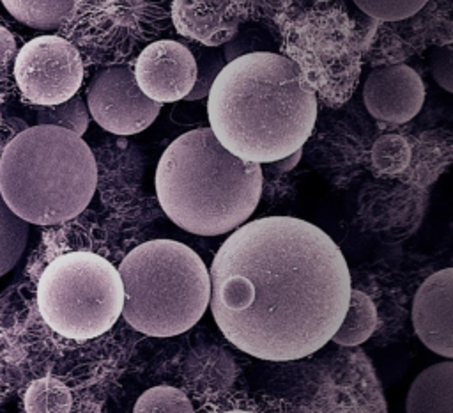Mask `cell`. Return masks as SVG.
<instances>
[{"mask_svg": "<svg viewBox=\"0 0 453 413\" xmlns=\"http://www.w3.org/2000/svg\"><path fill=\"white\" fill-rule=\"evenodd\" d=\"M133 413H193V404L182 390L159 385L136 399Z\"/></svg>", "mask_w": 453, "mask_h": 413, "instance_id": "23", "label": "cell"}, {"mask_svg": "<svg viewBox=\"0 0 453 413\" xmlns=\"http://www.w3.org/2000/svg\"><path fill=\"white\" fill-rule=\"evenodd\" d=\"M122 303L119 269L94 252L55 257L37 284V307L44 323L73 340L106 333L120 317Z\"/></svg>", "mask_w": 453, "mask_h": 413, "instance_id": "6", "label": "cell"}, {"mask_svg": "<svg viewBox=\"0 0 453 413\" xmlns=\"http://www.w3.org/2000/svg\"><path fill=\"white\" fill-rule=\"evenodd\" d=\"M195 62H196V78H195L193 89L184 97L186 101H196V99L207 97L216 76L225 66L223 55L211 46L200 48L198 55H195Z\"/></svg>", "mask_w": 453, "mask_h": 413, "instance_id": "24", "label": "cell"}, {"mask_svg": "<svg viewBox=\"0 0 453 413\" xmlns=\"http://www.w3.org/2000/svg\"><path fill=\"white\" fill-rule=\"evenodd\" d=\"M283 51L313 94L329 106L345 103L359 80L363 37L340 7H311L285 19Z\"/></svg>", "mask_w": 453, "mask_h": 413, "instance_id": "7", "label": "cell"}, {"mask_svg": "<svg viewBox=\"0 0 453 413\" xmlns=\"http://www.w3.org/2000/svg\"><path fill=\"white\" fill-rule=\"evenodd\" d=\"M223 46V58L226 62L239 58L248 53L257 51H273V39L271 35L262 28H244L237 30Z\"/></svg>", "mask_w": 453, "mask_h": 413, "instance_id": "26", "label": "cell"}, {"mask_svg": "<svg viewBox=\"0 0 453 413\" xmlns=\"http://www.w3.org/2000/svg\"><path fill=\"white\" fill-rule=\"evenodd\" d=\"M14 55H16V41L12 34L0 25V76L7 71Z\"/></svg>", "mask_w": 453, "mask_h": 413, "instance_id": "29", "label": "cell"}, {"mask_svg": "<svg viewBox=\"0 0 453 413\" xmlns=\"http://www.w3.org/2000/svg\"><path fill=\"white\" fill-rule=\"evenodd\" d=\"M430 69L435 82L448 92L453 90V51L451 46H441L432 51Z\"/></svg>", "mask_w": 453, "mask_h": 413, "instance_id": "28", "label": "cell"}, {"mask_svg": "<svg viewBox=\"0 0 453 413\" xmlns=\"http://www.w3.org/2000/svg\"><path fill=\"white\" fill-rule=\"evenodd\" d=\"M0 124H2V117H0Z\"/></svg>", "mask_w": 453, "mask_h": 413, "instance_id": "33", "label": "cell"}, {"mask_svg": "<svg viewBox=\"0 0 453 413\" xmlns=\"http://www.w3.org/2000/svg\"><path fill=\"white\" fill-rule=\"evenodd\" d=\"M412 142L402 135H384L372 147V163L377 174L402 175L409 168Z\"/></svg>", "mask_w": 453, "mask_h": 413, "instance_id": "21", "label": "cell"}, {"mask_svg": "<svg viewBox=\"0 0 453 413\" xmlns=\"http://www.w3.org/2000/svg\"><path fill=\"white\" fill-rule=\"evenodd\" d=\"M119 275L124 289L120 316L143 335L184 333L209 305V271L184 243L145 241L122 259Z\"/></svg>", "mask_w": 453, "mask_h": 413, "instance_id": "5", "label": "cell"}, {"mask_svg": "<svg viewBox=\"0 0 453 413\" xmlns=\"http://www.w3.org/2000/svg\"><path fill=\"white\" fill-rule=\"evenodd\" d=\"M83 58L62 35H39L16 55L14 78L21 94L41 106L73 97L83 82Z\"/></svg>", "mask_w": 453, "mask_h": 413, "instance_id": "9", "label": "cell"}, {"mask_svg": "<svg viewBox=\"0 0 453 413\" xmlns=\"http://www.w3.org/2000/svg\"><path fill=\"white\" fill-rule=\"evenodd\" d=\"M301 154H303V147H301V149H297V151H294L292 154H288V156L281 158V160L273 161L271 165H273L276 170H280V172H288V170H292V168L299 163Z\"/></svg>", "mask_w": 453, "mask_h": 413, "instance_id": "30", "label": "cell"}, {"mask_svg": "<svg viewBox=\"0 0 453 413\" xmlns=\"http://www.w3.org/2000/svg\"><path fill=\"white\" fill-rule=\"evenodd\" d=\"M425 94L421 76L405 64H388L373 69L363 87L366 110L388 124H403L416 117Z\"/></svg>", "mask_w": 453, "mask_h": 413, "instance_id": "12", "label": "cell"}, {"mask_svg": "<svg viewBox=\"0 0 453 413\" xmlns=\"http://www.w3.org/2000/svg\"><path fill=\"white\" fill-rule=\"evenodd\" d=\"M366 16L379 21H400L414 16L428 0H352Z\"/></svg>", "mask_w": 453, "mask_h": 413, "instance_id": "25", "label": "cell"}, {"mask_svg": "<svg viewBox=\"0 0 453 413\" xmlns=\"http://www.w3.org/2000/svg\"><path fill=\"white\" fill-rule=\"evenodd\" d=\"M133 74L149 99L173 103L184 99L195 85V55L179 41L157 39L136 55Z\"/></svg>", "mask_w": 453, "mask_h": 413, "instance_id": "11", "label": "cell"}, {"mask_svg": "<svg viewBox=\"0 0 453 413\" xmlns=\"http://www.w3.org/2000/svg\"><path fill=\"white\" fill-rule=\"evenodd\" d=\"M221 413H255V411H250V409H241V408H232V409H225Z\"/></svg>", "mask_w": 453, "mask_h": 413, "instance_id": "31", "label": "cell"}, {"mask_svg": "<svg viewBox=\"0 0 453 413\" xmlns=\"http://www.w3.org/2000/svg\"><path fill=\"white\" fill-rule=\"evenodd\" d=\"M315 2H331V0H315Z\"/></svg>", "mask_w": 453, "mask_h": 413, "instance_id": "32", "label": "cell"}, {"mask_svg": "<svg viewBox=\"0 0 453 413\" xmlns=\"http://www.w3.org/2000/svg\"><path fill=\"white\" fill-rule=\"evenodd\" d=\"M211 131L234 156L273 163L301 149L317 121V96L281 53L257 51L223 66L207 94Z\"/></svg>", "mask_w": 453, "mask_h": 413, "instance_id": "2", "label": "cell"}, {"mask_svg": "<svg viewBox=\"0 0 453 413\" xmlns=\"http://www.w3.org/2000/svg\"><path fill=\"white\" fill-rule=\"evenodd\" d=\"M156 195L165 214L198 236L241 227L262 195V168L228 152L211 128L177 136L156 168Z\"/></svg>", "mask_w": 453, "mask_h": 413, "instance_id": "3", "label": "cell"}, {"mask_svg": "<svg viewBox=\"0 0 453 413\" xmlns=\"http://www.w3.org/2000/svg\"><path fill=\"white\" fill-rule=\"evenodd\" d=\"M170 19L182 37L218 48L239 30L244 16L235 0H172Z\"/></svg>", "mask_w": 453, "mask_h": 413, "instance_id": "14", "label": "cell"}, {"mask_svg": "<svg viewBox=\"0 0 453 413\" xmlns=\"http://www.w3.org/2000/svg\"><path fill=\"white\" fill-rule=\"evenodd\" d=\"M412 326L419 340L434 353L453 356V269L430 275L416 291Z\"/></svg>", "mask_w": 453, "mask_h": 413, "instance_id": "13", "label": "cell"}, {"mask_svg": "<svg viewBox=\"0 0 453 413\" xmlns=\"http://www.w3.org/2000/svg\"><path fill=\"white\" fill-rule=\"evenodd\" d=\"M28 239V223L16 216L0 195V277L19 261Z\"/></svg>", "mask_w": 453, "mask_h": 413, "instance_id": "19", "label": "cell"}, {"mask_svg": "<svg viewBox=\"0 0 453 413\" xmlns=\"http://www.w3.org/2000/svg\"><path fill=\"white\" fill-rule=\"evenodd\" d=\"M237 376L234 356L219 346L193 347L180 365V378L196 395H218L228 392Z\"/></svg>", "mask_w": 453, "mask_h": 413, "instance_id": "15", "label": "cell"}, {"mask_svg": "<svg viewBox=\"0 0 453 413\" xmlns=\"http://www.w3.org/2000/svg\"><path fill=\"white\" fill-rule=\"evenodd\" d=\"M375 328L377 310L372 298L359 289H350L345 316L331 340L340 346H359L372 337Z\"/></svg>", "mask_w": 453, "mask_h": 413, "instance_id": "17", "label": "cell"}, {"mask_svg": "<svg viewBox=\"0 0 453 413\" xmlns=\"http://www.w3.org/2000/svg\"><path fill=\"white\" fill-rule=\"evenodd\" d=\"M244 18L274 19L288 11L292 0H235Z\"/></svg>", "mask_w": 453, "mask_h": 413, "instance_id": "27", "label": "cell"}, {"mask_svg": "<svg viewBox=\"0 0 453 413\" xmlns=\"http://www.w3.org/2000/svg\"><path fill=\"white\" fill-rule=\"evenodd\" d=\"M172 0H74L60 25L81 58L126 64L172 27Z\"/></svg>", "mask_w": 453, "mask_h": 413, "instance_id": "8", "label": "cell"}, {"mask_svg": "<svg viewBox=\"0 0 453 413\" xmlns=\"http://www.w3.org/2000/svg\"><path fill=\"white\" fill-rule=\"evenodd\" d=\"M2 4L18 21L32 28L51 30L60 28L74 0H2Z\"/></svg>", "mask_w": 453, "mask_h": 413, "instance_id": "18", "label": "cell"}, {"mask_svg": "<svg viewBox=\"0 0 453 413\" xmlns=\"http://www.w3.org/2000/svg\"><path fill=\"white\" fill-rule=\"evenodd\" d=\"M96 186L90 147L64 128H25L2 149L0 195L27 223L55 225L78 216Z\"/></svg>", "mask_w": 453, "mask_h": 413, "instance_id": "4", "label": "cell"}, {"mask_svg": "<svg viewBox=\"0 0 453 413\" xmlns=\"http://www.w3.org/2000/svg\"><path fill=\"white\" fill-rule=\"evenodd\" d=\"M88 108L80 97H69L58 105L41 106L37 112V124L64 128L78 136H81L88 128Z\"/></svg>", "mask_w": 453, "mask_h": 413, "instance_id": "22", "label": "cell"}, {"mask_svg": "<svg viewBox=\"0 0 453 413\" xmlns=\"http://www.w3.org/2000/svg\"><path fill=\"white\" fill-rule=\"evenodd\" d=\"M73 397L69 388L55 378L35 379L25 394L27 413H69Z\"/></svg>", "mask_w": 453, "mask_h": 413, "instance_id": "20", "label": "cell"}, {"mask_svg": "<svg viewBox=\"0 0 453 413\" xmlns=\"http://www.w3.org/2000/svg\"><path fill=\"white\" fill-rule=\"evenodd\" d=\"M209 280V305L221 333L269 362L304 358L331 340L352 289L340 246L294 216L237 227L218 248Z\"/></svg>", "mask_w": 453, "mask_h": 413, "instance_id": "1", "label": "cell"}, {"mask_svg": "<svg viewBox=\"0 0 453 413\" xmlns=\"http://www.w3.org/2000/svg\"><path fill=\"white\" fill-rule=\"evenodd\" d=\"M407 413H453V362H439L421 370L405 401Z\"/></svg>", "mask_w": 453, "mask_h": 413, "instance_id": "16", "label": "cell"}, {"mask_svg": "<svg viewBox=\"0 0 453 413\" xmlns=\"http://www.w3.org/2000/svg\"><path fill=\"white\" fill-rule=\"evenodd\" d=\"M87 108L103 129L115 135L140 133L161 112V105L140 90L127 64L108 66L94 76L87 92Z\"/></svg>", "mask_w": 453, "mask_h": 413, "instance_id": "10", "label": "cell"}]
</instances>
